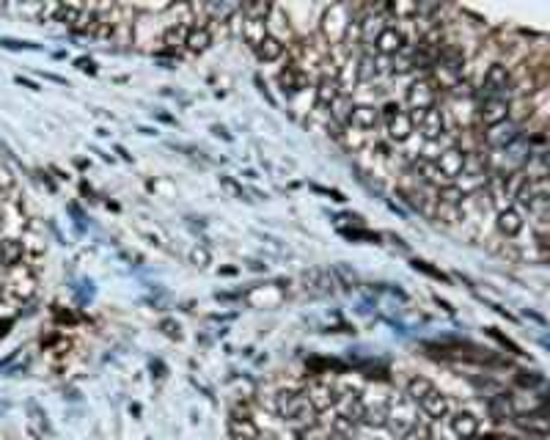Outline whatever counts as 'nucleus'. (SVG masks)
I'll list each match as a JSON object with an SVG mask.
<instances>
[{"instance_id":"nucleus-12","label":"nucleus","mask_w":550,"mask_h":440,"mask_svg":"<svg viewBox=\"0 0 550 440\" xmlns=\"http://www.w3.org/2000/svg\"><path fill=\"white\" fill-rule=\"evenodd\" d=\"M237 14H240V8H237ZM240 36H243V41L251 47V50H256L262 41H265V36H267V17H248V14H240Z\"/></svg>"},{"instance_id":"nucleus-2","label":"nucleus","mask_w":550,"mask_h":440,"mask_svg":"<svg viewBox=\"0 0 550 440\" xmlns=\"http://www.w3.org/2000/svg\"><path fill=\"white\" fill-rule=\"evenodd\" d=\"M352 25V8L347 3H333L327 8H322L319 17V33L325 39L327 47H338L347 39V30Z\"/></svg>"},{"instance_id":"nucleus-18","label":"nucleus","mask_w":550,"mask_h":440,"mask_svg":"<svg viewBox=\"0 0 550 440\" xmlns=\"http://www.w3.org/2000/svg\"><path fill=\"white\" fill-rule=\"evenodd\" d=\"M336 83H338V88H341V94H347V97H352L355 91H358V86H360V72H358V58H347V61H341V66H338V74H336Z\"/></svg>"},{"instance_id":"nucleus-32","label":"nucleus","mask_w":550,"mask_h":440,"mask_svg":"<svg viewBox=\"0 0 550 440\" xmlns=\"http://www.w3.org/2000/svg\"><path fill=\"white\" fill-rule=\"evenodd\" d=\"M160 328H163V333H165V336H171V339H179V325H176V322H171V319H163V322H160Z\"/></svg>"},{"instance_id":"nucleus-15","label":"nucleus","mask_w":550,"mask_h":440,"mask_svg":"<svg viewBox=\"0 0 550 440\" xmlns=\"http://www.w3.org/2000/svg\"><path fill=\"white\" fill-rule=\"evenodd\" d=\"M380 121H383V116H380V108H377V105H371V102H358V105H352L349 124H352L358 132L377 130Z\"/></svg>"},{"instance_id":"nucleus-3","label":"nucleus","mask_w":550,"mask_h":440,"mask_svg":"<svg viewBox=\"0 0 550 440\" xmlns=\"http://www.w3.org/2000/svg\"><path fill=\"white\" fill-rule=\"evenodd\" d=\"M418 421V405L410 399V397H394L388 399V416H385V424H388V432L396 440H402Z\"/></svg>"},{"instance_id":"nucleus-34","label":"nucleus","mask_w":550,"mask_h":440,"mask_svg":"<svg viewBox=\"0 0 550 440\" xmlns=\"http://www.w3.org/2000/svg\"><path fill=\"white\" fill-rule=\"evenodd\" d=\"M256 86H259V91H262V94H265V99H267V102H270V105H275L273 94H270V91H267V86H265V83H262V77H256Z\"/></svg>"},{"instance_id":"nucleus-21","label":"nucleus","mask_w":550,"mask_h":440,"mask_svg":"<svg viewBox=\"0 0 550 440\" xmlns=\"http://www.w3.org/2000/svg\"><path fill=\"white\" fill-rule=\"evenodd\" d=\"M352 97H347V94H341L330 108H327V121H333V127H338V130H344L347 124H349V113H352Z\"/></svg>"},{"instance_id":"nucleus-6","label":"nucleus","mask_w":550,"mask_h":440,"mask_svg":"<svg viewBox=\"0 0 550 440\" xmlns=\"http://www.w3.org/2000/svg\"><path fill=\"white\" fill-rule=\"evenodd\" d=\"M482 88H485V97H501L507 99V94L515 88V77H512V69L501 61L490 63L482 74Z\"/></svg>"},{"instance_id":"nucleus-19","label":"nucleus","mask_w":550,"mask_h":440,"mask_svg":"<svg viewBox=\"0 0 550 440\" xmlns=\"http://www.w3.org/2000/svg\"><path fill=\"white\" fill-rule=\"evenodd\" d=\"M210 44H212V28H210L207 22H196V25H190L187 39H185V47H187L193 55H201V52L210 50Z\"/></svg>"},{"instance_id":"nucleus-28","label":"nucleus","mask_w":550,"mask_h":440,"mask_svg":"<svg viewBox=\"0 0 550 440\" xmlns=\"http://www.w3.org/2000/svg\"><path fill=\"white\" fill-rule=\"evenodd\" d=\"M190 261H193L196 267H210V264H212L210 248H207V245H196V248L190 250Z\"/></svg>"},{"instance_id":"nucleus-23","label":"nucleus","mask_w":550,"mask_h":440,"mask_svg":"<svg viewBox=\"0 0 550 440\" xmlns=\"http://www.w3.org/2000/svg\"><path fill=\"white\" fill-rule=\"evenodd\" d=\"M254 52H256V58H259V61H265V63H275V61H281V58H283V52H286V44H283V41H278L275 36H270V33H267V36H265V41H262V44H259Z\"/></svg>"},{"instance_id":"nucleus-9","label":"nucleus","mask_w":550,"mask_h":440,"mask_svg":"<svg viewBox=\"0 0 550 440\" xmlns=\"http://www.w3.org/2000/svg\"><path fill=\"white\" fill-rule=\"evenodd\" d=\"M479 121L485 127H498L504 124L509 116H512V102L509 99H501V97H485L479 102V110H476Z\"/></svg>"},{"instance_id":"nucleus-22","label":"nucleus","mask_w":550,"mask_h":440,"mask_svg":"<svg viewBox=\"0 0 550 440\" xmlns=\"http://www.w3.org/2000/svg\"><path fill=\"white\" fill-rule=\"evenodd\" d=\"M485 138H487V143L507 149V146H512V143L520 138V132H518V124H509V127H507V121H504V124H498V127H490V132H487Z\"/></svg>"},{"instance_id":"nucleus-5","label":"nucleus","mask_w":550,"mask_h":440,"mask_svg":"<svg viewBox=\"0 0 550 440\" xmlns=\"http://www.w3.org/2000/svg\"><path fill=\"white\" fill-rule=\"evenodd\" d=\"M275 410H278V416L283 419V421H289V424H311L314 421V408L308 405V399L303 397V394H297V391H281L278 397H275Z\"/></svg>"},{"instance_id":"nucleus-27","label":"nucleus","mask_w":550,"mask_h":440,"mask_svg":"<svg viewBox=\"0 0 550 440\" xmlns=\"http://www.w3.org/2000/svg\"><path fill=\"white\" fill-rule=\"evenodd\" d=\"M17 193V177L8 171V166L0 163V196H14Z\"/></svg>"},{"instance_id":"nucleus-29","label":"nucleus","mask_w":550,"mask_h":440,"mask_svg":"<svg viewBox=\"0 0 550 440\" xmlns=\"http://www.w3.org/2000/svg\"><path fill=\"white\" fill-rule=\"evenodd\" d=\"M221 188H226L234 199H248V193H245V188L234 179V177H221Z\"/></svg>"},{"instance_id":"nucleus-10","label":"nucleus","mask_w":550,"mask_h":440,"mask_svg":"<svg viewBox=\"0 0 550 440\" xmlns=\"http://www.w3.org/2000/svg\"><path fill=\"white\" fill-rule=\"evenodd\" d=\"M371 47H374L371 52H377V55H383V58H394V55H399V52L407 47V39H405L402 28H396V25H385L383 33L374 39Z\"/></svg>"},{"instance_id":"nucleus-33","label":"nucleus","mask_w":550,"mask_h":440,"mask_svg":"<svg viewBox=\"0 0 550 440\" xmlns=\"http://www.w3.org/2000/svg\"><path fill=\"white\" fill-rule=\"evenodd\" d=\"M314 190H316V193H325V196H330L333 201H344V196H341L338 190H325V188H319V185H314Z\"/></svg>"},{"instance_id":"nucleus-8","label":"nucleus","mask_w":550,"mask_h":440,"mask_svg":"<svg viewBox=\"0 0 550 440\" xmlns=\"http://www.w3.org/2000/svg\"><path fill=\"white\" fill-rule=\"evenodd\" d=\"M465 160H468V152H465V149H460V146H449V149H443V152L438 154L435 168H438V174L443 177V182L451 185V182H457L460 174L465 171Z\"/></svg>"},{"instance_id":"nucleus-1","label":"nucleus","mask_w":550,"mask_h":440,"mask_svg":"<svg viewBox=\"0 0 550 440\" xmlns=\"http://www.w3.org/2000/svg\"><path fill=\"white\" fill-rule=\"evenodd\" d=\"M407 397L424 410V416H429L432 421H440L449 416V397L435 388L427 377H413L407 383Z\"/></svg>"},{"instance_id":"nucleus-7","label":"nucleus","mask_w":550,"mask_h":440,"mask_svg":"<svg viewBox=\"0 0 550 440\" xmlns=\"http://www.w3.org/2000/svg\"><path fill=\"white\" fill-rule=\"evenodd\" d=\"M413 116V124H418V132L427 143H435V141H443L446 132H449V119H446V110L440 108H429L424 113H410Z\"/></svg>"},{"instance_id":"nucleus-4","label":"nucleus","mask_w":550,"mask_h":440,"mask_svg":"<svg viewBox=\"0 0 550 440\" xmlns=\"http://www.w3.org/2000/svg\"><path fill=\"white\" fill-rule=\"evenodd\" d=\"M383 121H385V132H388V141L394 143H407L416 132V124H413V116L399 105V102H388L383 110H380Z\"/></svg>"},{"instance_id":"nucleus-17","label":"nucleus","mask_w":550,"mask_h":440,"mask_svg":"<svg viewBox=\"0 0 550 440\" xmlns=\"http://www.w3.org/2000/svg\"><path fill=\"white\" fill-rule=\"evenodd\" d=\"M316 110H327L338 97H341V88L336 83V74L333 72H322V77L316 80Z\"/></svg>"},{"instance_id":"nucleus-35","label":"nucleus","mask_w":550,"mask_h":440,"mask_svg":"<svg viewBox=\"0 0 550 440\" xmlns=\"http://www.w3.org/2000/svg\"><path fill=\"white\" fill-rule=\"evenodd\" d=\"M3 297H6V292H3V286H0V303H3Z\"/></svg>"},{"instance_id":"nucleus-13","label":"nucleus","mask_w":550,"mask_h":440,"mask_svg":"<svg viewBox=\"0 0 550 440\" xmlns=\"http://www.w3.org/2000/svg\"><path fill=\"white\" fill-rule=\"evenodd\" d=\"M278 86H281V91H283L289 99H294L297 94H303V91L308 88V72L300 69L297 63H289L286 69L278 72Z\"/></svg>"},{"instance_id":"nucleus-24","label":"nucleus","mask_w":550,"mask_h":440,"mask_svg":"<svg viewBox=\"0 0 550 440\" xmlns=\"http://www.w3.org/2000/svg\"><path fill=\"white\" fill-rule=\"evenodd\" d=\"M187 30H190L187 22H176V25L165 28V33H163V44H165V50H168V52H179V50L185 47Z\"/></svg>"},{"instance_id":"nucleus-30","label":"nucleus","mask_w":550,"mask_h":440,"mask_svg":"<svg viewBox=\"0 0 550 440\" xmlns=\"http://www.w3.org/2000/svg\"><path fill=\"white\" fill-rule=\"evenodd\" d=\"M355 440H396L391 432H385L383 427H366V432H360Z\"/></svg>"},{"instance_id":"nucleus-25","label":"nucleus","mask_w":550,"mask_h":440,"mask_svg":"<svg viewBox=\"0 0 550 440\" xmlns=\"http://www.w3.org/2000/svg\"><path fill=\"white\" fill-rule=\"evenodd\" d=\"M25 256V245L19 239H0V264L3 267H17Z\"/></svg>"},{"instance_id":"nucleus-31","label":"nucleus","mask_w":550,"mask_h":440,"mask_svg":"<svg viewBox=\"0 0 550 440\" xmlns=\"http://www.w3.org/2000/svg\"><path fill=\"white\" fill-rule=\"evenodd\" d=\"M413 267H416V270H421V272H427V275H432V278H438V281H446V275H443L440 270L429 267L427 261H418V259H416V261H413Z\"/></svg>"},{"instance_id":"nucleus-26","label":"nucleus","mask_w":550,"mask_h":440,"mask_svg":"<svg viewBox=\"0 0 550 440\" xmlns=\"http://www.w3.org/2000/svg\"><path fill=\"white\" fill-rule=\"evenodd\" d=\"M52 17H55V22H63V25H69V28H77L80 19L85 17V6H55Z\"/></svg>"},{"instance_id":"nucleus-16","label":"nucleus","mask_w":550,"mask_h":440,"mask_svg":"<svg viewBox=\"0 0 550 440\" xmlns=\"http://www.w3.org/2000/svg\"><path fill=\"white\" fill-rule=\"evenodd\" d=\"M496 226H498V231H501L504 237H518V234L523 231V226H526L523 210H520V207H515V204H507V207H501V210H498V215H496Z\"/></svg>"},{"instance_id":"nucleus-11","label":"nucleus","mask_w":550,"mask_h":440,"mask_svg":"<svg viewBox=\"0 0 550 440\" xmlns=\"http://www.w3.org/2000/svg\"><path fill=\"white\" fill-rule=\"evenodd\" d=\"M407 105H410V110L416 116L424 113V110H429V108H435V86L427 77L413 80L407 86Z\"/></svg>"},{"instance_id":"nucleus-20","label":"nucleus","mask_w":550,"mask_h":440,"mask_svg":"<svg viewBox=\"0 0 550 440\" xmlns=\"http://www.w3.org/2000/svg\"><path fill=\"white\" fill-rule=\"evenodd\" d=\"M449 427H451V432L460 440H471V438H476V432H479V419H476L471 410H457V413L449 419Z\"/></svg>"},{"instance_id":"nucleus-14","label":"nucleus","mask_w":550,"mask_h":440,"mask_svg":"<svg viewBox=\"0 0 550 440\" xmlns=\"http://www.w3.org/2000/svg\"><path fill=\"white\" fill-rule=\"evenodd\" d=\"M303 397L308 399V405H311L314 410H327L330 405H336L338 391L333 388L330 380H314V383H308V388H305Z\"/></svg>"}]
</instances>
